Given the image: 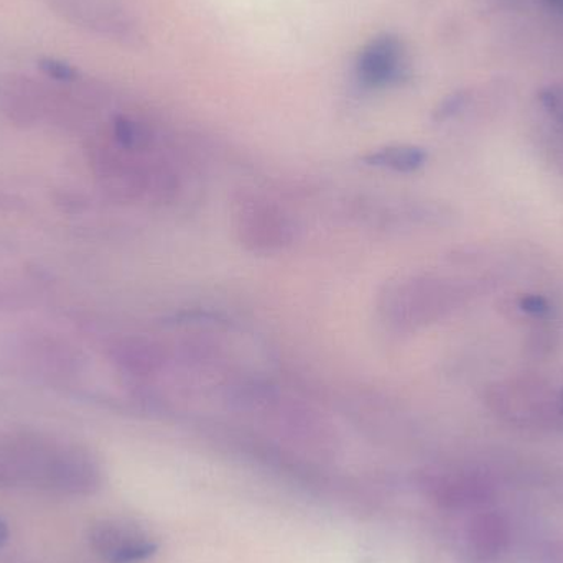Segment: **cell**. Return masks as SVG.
Here are the masks:
<instances>
[{"label": "cell", "instance_id": "cell-1", "mask_svg": "<svg viewBox=\"0 0 563 563\" xmlns=\"http://www.w3.org/2000/svg\"><path fill=\"white\" fill-rule=\"evenodd\" d=\"M15 485L89 496L101 488L102 472L78 446L56 445L35 435L12 437L0 443V486Z\"/></svg>", "mask_w": 563, "mask_h": 563}, {"label": "cell", "instance_id": "cell-2", "mask_svg": "<svg viewBox=\"0 0 563 563\" xmlns=\"http://www.w3.org/2000/svg\"><path fill=\"white\" fill-rule=\"evenodd\" d=\"M236 230L241 243L254 253H274L294 241L295 224L277 205L263 198H243L238 203Z\"/></svg>", "mask_w": 563, "mask_h": 563}, {"label": "cell", "instance_id": "cell-3", "mask_svg": "<svg viewBox=\"0 0 563 563\" xmlns=\"http://www.w3.org/2000/svg\"><path fill=\"white\" fill-rule=\"evenodd\" d=\"M89 544L108 563H139L157 552L158 544L144 528L125 519H102L89 529Z\"/></svg>", "mask_w": 563, "mask_h": 563}, {"label": "cell", "instance_id": "cell-4", "mask_svg": "<svg viewBox=\"0 0 563 563\" xmlns=\"http://www.w3.org/2000/svg\"><path fill=\"white\" fill-rule=\"evenodd\" d=\"M59 19L99 35H125L121 9L111 0H43Z\"/></svg>", "mask_w": 563, "mask_h": 563}, {"label": "cell", "instance_id": "cell-5", "mask_svg": "<svg viewBox=\"0 0 563 563\" xmlns=\"http://www.w3.org/2000/svg\"><path fill=\"white\" fill-rule=\"evenodd\" d=\"M402 43L393 35L371 40L357 56V76L367 88H383L399 75Z\"/></svg>", "mask_w": 563, "mask_h": 563}, {"label": "cell", "instance_id": "cell-6", "mask_svg": "<svg viewBox=\"0 0 563 563\" xmlns=\"http://www.w3.org/2000/svg\"><path fill=\"white\" fill-rule=\"evenodd\" d=\"M48 95L38 82L23 76H9L0 81V106L19 124H32L45 111Z\"/></svg>", "mask_w": 563, "mask_h": 563}, {"label": "cell", "instance_id": "cell-7", "mask_svg": "<svg viewBox=\"0 0 563 563\" xmlns=\"http://www.w3.org/2000/svg\"><path fill=\"white\" fill-rule=\"evenodd\" d=\"M466 539L476 558L493 561L508 551L511 544V526L501 512L486 509L470 521Z\"/></svg>", "mask_w": 563, "mask_h": 563}, {"label": "cell", "instance_id": "cell-8", "mask_svg": "<svg viewBox=\"0 0 563 563\" xmlns=\"http://www.w3.org/2000/svg\"><path fill=\"white\" fill-rule=\"evenodd\" d=\"M429 154L416 145H389L377 148L364 157V162L371 167L384 168V170L397 172V174H412L426 165Z\"/></svg>", "mask_w": 563, "mask_h": 563}, {"label": "cell", "instance_id": "cell-9", "mask_svg": "<svg viewBox=\"0 0 563 563\" xmlns=\"http://www.w3.org/2000/svg\"><path fill=\"white\" fill-rule=\"evenodd\" d=\"M437 495L445 505L453 508H470L483 505L488 498V486L473 476H452L437 486Z\"/></svg>", "mask_w": 563, "mask_h": 563}, {"label": "cell", "instance_id": "cell-10", "mask_svg": "<svg viewBox=\"0 0 563 563\" xmlns=\"http://www.w3.org/2000/svg\"><path fill=\"white\" fill-rule=\"evenodd\" d=\"M114 139L119 147L132 152L144 147L147 135L137 122L124 118V115H119L114 121Z\"/></svg>", "mask_w": 563, "mask_h": 563}, {"label": "cell", "instance_id": "cell-11", "mask_svg": "<svg viewBox=\"0 0 563 563\" xmlns=\"http://www.w3.org/2000/svg\"><path fill=\"white\" fill-rule=\"evenodd\" d=\"M38 68L46 78L56 82H65V85L78 81L79 78L78 69L75 66L69 65L68 62H63V59L49 58V56L40 58Z\"/></svg>", "mask_w": 563, "mask_h": 563}, {"label": "cell", "instance_id": "cell-12", "mask_svg": "<svg viewBox=\"0 0 563 563\" xmlns=\"http://www.w3.org/2000/svg\"><path fill=\"white\" fill-rule=\"evenodd\" d=\"M519 308L536 318H545L552 313V305L542 295H525L519 300Z\"/></svg>", "mask_w": 563, "mask_h": 563}, {"label": "cell", "instance_id": "cell-13", "mask_svg": "<svg viewBox=\"0 0 563 563\" xmlns=\"http://www.w3.org/2000/svg\"><path fill=\"white\" fill-rule=\"evenodd\" d=\"M545 563H563V539L552 542L551 548L545 552Z\"/></svg>", "mask_w": 563, "mask_h": 563}, {"label": "cell", "instance_id": "cell-14", "mask_svg": "<svg viewBox=\"0 0 563 563\" xmlns=\"http://www.w3.org/2000/svg\"><path fill=\"white\" fill-rule=\"evenodd\" d=\"M9 541V528H7L5 522L0 519V548L7 544Z\"/></svg>", "mask_w": 563, "mask_h": 563}, {"label": "cell", "instance_id": "cell-15", "mask_svg": "<svg viewBox=\"0 0 563 563\" xmlns=\"http://www.w3.org/2000/svg\"><path fill=\"white\" fill-rule=\"evenodd\" d=\"M548 5H551L552 9L561 10L563 12V0H544Z\"/></svg>", "mask_w": 563, "mask_h": 563}]
</instances>
